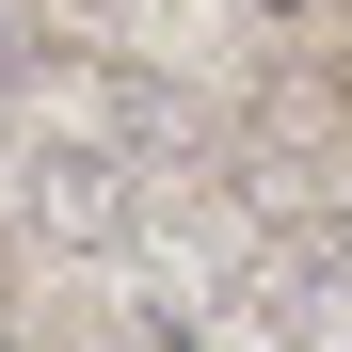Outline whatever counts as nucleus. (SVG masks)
<instances>
[{
  "instance_id": "5",
  "label": "nucleus",
  "mask_w": 352,
  "mask_h": 352,
  "mask_svg": "<svg viewBox=\"0 0 352 352\" xmlns=\"http://www.w3.org/2000/svg\"><path fill=\"white\" fill-rule=\"evenodd\" d=\"M0 352H16V336H0Z\"/></svg>"
},
{
  "instance_id": "4",
  "label": "nucleus",
  "mask_w": 352,
  "mask_h": 352,
  "mask_svg": "<svg viewBox=\"0 0 352 352\" xmlns=\"http://www.w3.org/2000/svg\"><path fill=\"white\" fill-rule=\"evenodd\" d=\"M256 16H336V0H256Z\"/></svg>"
},
{
  "instance_id": "3",
  "label": "nucleus",
  "mask_w": 352,
  "mask_h": 352,
  "mask_svg": "<svg viewBox=\"0 0 352 352\" xmlns=\"http://www.w3.org/2000/svg\"><path fill=\"white\" fill-rule=\"evenodd\" d=\"M65 352H192L176 305H65Z\"/></svg>"
},
{
  "instance_id": "1",
  "label": "nucleus",
  "mask_w": 352,
  "mask_h": 352,
  "mask_svg": "<svg viewBox=\"0 0 352 352\" xmlns=\"http://www.w3.org/2000/svg\"><path fill=\"white\" fill-rule=\"evenodd\" d=\"M0 224L32 256H129L144 241V160H112L80 129H16L0 144Z\"/></svg>"
},
{
  "instance_id": "2",
  "label": "nucleus",
  "mask_w": 352,
  "mask_h": 352,
  "mask_svg": "<svg viewBox=\"0 0 352 352\" xmlns=\"http://www.w3.org/2000/svg\"><path fill=\"white\" fill-rule=\"evenodd\" d=\"M256 336L272 352H352V208L288 224V241L256 256Z\"/></svg>"
}]
</instances>
